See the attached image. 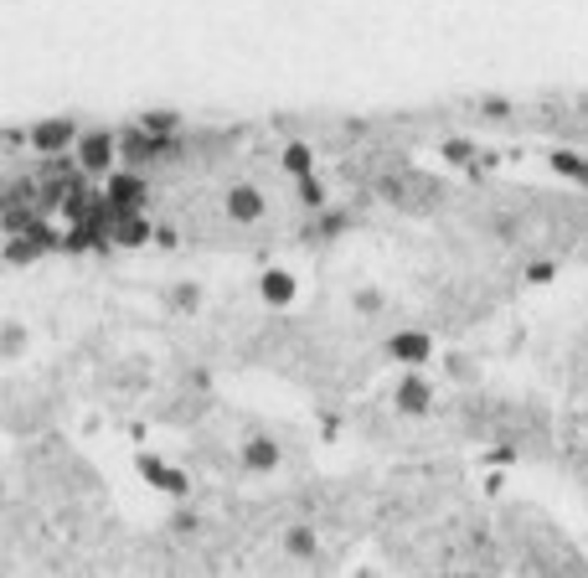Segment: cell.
<instances>
[{
	"label": "cell",
	"instance_id": "obj_2",
	"mask_svg": "<svg viewBox=\"0 0 588 578\" xmlns=\"http://www.w3.org/2000/svg\"><path fill=\"white\" fill-rule=\"evenodd\" d=\"M109 207L114 217H125V212H140L145 207V181L129 176V171H119V176L109 181Z\"/></svg>",
	"mask_w": 588,
	"mask_h": 578
},
{
	"label": "cell",
	"instance_id": "obj_6",
	"mask_svg": "<svg viewBox=\"0 0 588 578\" xmlns=\"http://www.w3.org/2000/svg\"><path fill=\"white\" fill-rule=\"evenodd\" d=\"M398 408H408V414H424V408H429V387H424V377H408V383L398 387Z\"/></svg>",
	"mask_w": 588,
	"mask_h": 578
},
{
	"label": "cell",
	"instance_id": "obj_9",
	"mask_svg": "<svg viewBox=\"0 0 588 578\" xmlns=\"http://www.w3.org/2000/svg\"><path fill=\"white\" fill-rule=\"evenodd\" d=\"M243 460H248V465H254V470H269L274 460H279V450H274L269 439H254V444L243 450Z\"/></svg>",
	"mask_w": 588,
	"mask_h": 578
},
{
	"label": "cell",
	"instance_id": "obj_10",
	"mask_svg": "<svg viewBox=\"0 0 588 578\" xmlns=\"http://www.w3.org/2000/svg\"><path fill=\"white\" fill-rule=\"evenodd\" d=\"M284 165H289V176H310V150H304V144H289L284 150Z\"/></svg>",
	"mask_w": 588,
	"mask_h": 578
},
{
	"label": "cell",
	"instance_id": "obj_7",
	"mask_svg": "<svg viewBox=\"0 0 588 578\" xmlns=\"http://www.w3.org/2000/svg\"><path fill=\"white\" fill-rule=\"evenodd\" d=\"M140 470H145V481L165 485L171 496H186V481H181V475H171V470H165V465H155V460H140Z\"/></svg>",
	"mask_w": 588,
	"mask_h": 578
},
{
	"label": "cell",
	"instance_id": "obj_3",
	"mask_svg": "<svg viewBox=\"0 0 588 578\" xmlns=\"http://www.w3.org/2000/svg\"><path fill=\"white\" fill-rule=\"evenodd\" d=\"M227 217L233 223H258L264 217V192L258 186H233L227 192Z\"/></svg>",
	"mask_w": 588,
	"mask_h": 578
},
{
	"label": "cell",
	"instance_id": "obj_8",
	"mask_svg": "<svg viewBox=\"0 0 588 578\" xmlns=\"http://www.w3.org/2000/svg\"><path fill=\"white\" fill-rule=\"evenodd\" d=\"M393 352H398L403 362H424V356H429V336H418V331L414 336H398L393 341Z\"/></svg>",
	"mask_w": 588,
	"mask_h": 578
},
{
	"label": "cell",
	"instance_id": "obj_5",
	"mask_svg": "<svg viewBox=\"0 0 588 578\" xmlns=\"http://www.w3.org/2000/svg\"><path fill=\"white\" fill-rule=\"evenodd\" d=\"M264 300H269V305H289V300H294V279H289V274H264Z\"/></svg>",
	"mask_w": 588,
	"mask_h": 578
},
{
	"label": "cell",
	"instance_id": "obj_11",
	"mask_svg": "<svg viewBox=\"0 0 588 578\" xmlns=\"http://www.w3.org/2000/svg\"><path fill=\"white\" fill-rule=\"evenodd\" d=\"M553 165L563 171V176H578L588 186V161H583V155H553Z\"/></svg>",
	"mask_w": 588,
	"mask_h": 578
},
{
	"label": "cell",
	"instance_id": "obj_12",
	"mask_svg": "<svg viewBox=\"0 0 588 578\" xmlns=\"http://www.w3.org/2000/svg\"><path fill=\"white\" fill-rule=\"evenodd\" d=\"M284 543H289V553H300V558H310V553H315V532H310V527H294V532L284 537Z\"/></svg>",
	"mask_w": 588,
	"mask_h": 578
},
{
	"label": "cell",
	"instance_id": "obj_1",
	"mask_svg": "<svg viewBox=\"0 0 588 578\" xmlns=\"http://www.w3.org/2000/svg\"><path fill=\"white\" fill-rule=\"evenodd\" d=\"M114 150H119V140H114L109 129H94V135H83V140H78V171H109Z\"/></svg>",
	"mask_w": 588,
	"mask_h": 578
},
{
	"label": "cell",
	"instance_id": "obj_4",
	"mask_svg": "<svg viewBox=\"0 0 588 578\" xmlns=\"http://www.w3.org/2000/svg\"><path fill=\"white\" fill-rule=\"evenodd\" d=\"M73 140H78V125H73V119H47V125L32 129L36 150H63V144H73Z\"/></svg>",
	"mask_w": 588,
	"mask_h": 578
}]
</instances>
